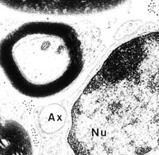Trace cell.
Wrapping results in <instances>:
<instances>
[{
  "instance_id": "7a4b0ae2",
  "label": "cell",
  "mask_w": 159,
  "mask_h": 155,
  "mask_svg": "<svg viewBox=\"0 0 159 155\" xmlns=\"http://www.w3.org/2000/svg\"><path fill=\"white\" fill-rule=\"evenodd\" d=\"M84 53L76 30L64 22H30L3 39L1 66L11 85L34 98L50 97L77 80Z\"/></svg>"
},
{
  "instance_id": "3957f363",
  "label": "cell",
  "mask_w": 159,
  "mask_h": 155,
  "mask_svg": "<svg viewBox=\"0 0 159 155\" xmlns=\"http://www.w3.org/2000/svg\"><path fill=\"white\" fill-rule=\"evenodd\" d=\"M0 155H33L29 134L16 121L2 122Z\"/></svg>"
},
{
  "instance_id": "6da1fadb",
  "label": "cell",
  "mask_w": 159,
  "mask_h": 155,
  "mask_svg": "<svg viewBox=\"0 0 159 155\" xmlns=\"http://www.w3.org/2000/svg\"><path fill=\"white\" fill-rule=\"evenodd\" d=\"M75 155H143L159 145V32L110 53L73 107Z\"/></svg>"
},
{
  "instance_id": "277c9868",
  "label": "cell",
  "mask_w": 159,
  "mask_h": 155,
  "mask_svg": "<svg viewBox=\"0 0 159 155\" xmlns=\"http://www.w3.org/2000/svg\"><path fill=\"white\" fill-rule=\"evenodd\" d=\"M53 4H51L50 2H4L5 5H8L11 8L16 9H20L25 11H32V12H43L49 13L50 11L56 12V10H66L75 11L77 13L89 12V11H94L98 9H103V6H106V2L101 4V2H70L69 4H67V2H64V4H61V2H58L59 4H57V2H52ZM73 13V12H72Z\"/></svg>"
}]
</instances>
